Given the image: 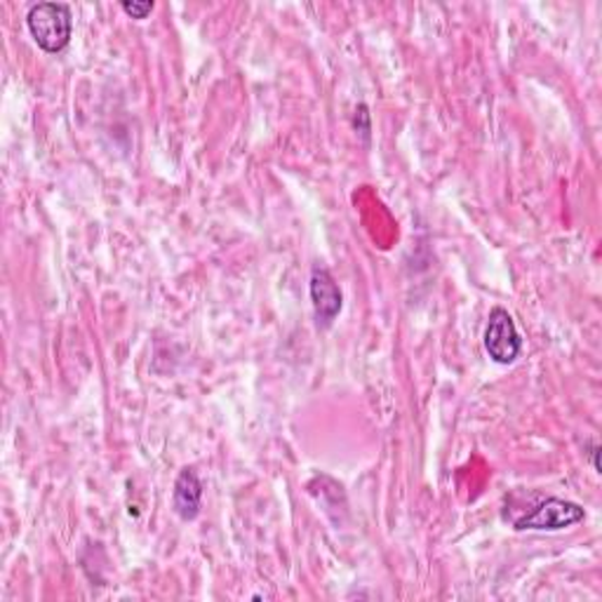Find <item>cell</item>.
Returning <instances> with one entry per match:
<instances>
[{
  "label": "cell",
  "instance_id": "cell-1",
  "mask_svg": "<svg viewBox=\"0 0 602 602\" xmlns=\"http://www.w3.org/2000/svg\"><path fill=\"white\" fill-rule=\"evenodd\" d=\"M26 26L31 38L43 53L57 55L71 43L73 18L67 3H36L26 12Z\"/></svg>",
  "mask_w": 602,
  "mask_h": 602
},
{
  "label": "cell",
  "instance_id": "cell-2",
  "mask_svg": "<svg viewBox=\"0 0 602 602\" xmlns=\"http://www.w3.org/2000/svg\"><path fill=\"white\" fill-rule=\"evenodd\" d=\"M583 520H586L583 506L567 499H558V497H546L544 501L532 506L528 513L513 518V528L518 532H525V530L560 532V530L579 525Z\"/></svg>",
  "mask_w": 602,
  "mask_h": 602
},
{
  "label": "cell",
  "instance_id": "cell-3",
  "mask_svg": "<svg viewBox=\"0 0 602 602\" xmlns=\"http://www.w3.org/2000/svg\"><path fill=\"white\" fill-rule=\"evenodd\" d=\"M483 344L487 356L493 358L497 366H511L520 358L522 351V339L518 335V327L513 323V315L495 306L489 311V319L485 325V335H483Z\"/></svg>",
  "mask_w": 602,
  "mask_h": 602
},
{
  "label": "cell",
  "instance_id": "cell-4",
  "mask_svg": "<svg viewBox=\"0 0 602 602\" xmlns=\"http://www.w3.org/2000/svg\"><path fill=\"white\" fill-rule=\"evenodd\" d=\"M311 301H313V313L315 321H319V327L327 329L332 323L337 321V315L344 309V294L339 290V285L327 268L315 266L311 271Z\"/></svg>",
  "mask_w": 602,
  "mask_h": 602
},
{
  "label": "cell",
  "instance_id": "cell-5",
  "mask_svg": "<svg viewBox=\"0 0 602 602\" xmlns=\"http://www.w3.org/2000/svg\"><path fill=\"white\" fill-rule=\"evenodd\" d=\"M174 513H177L184 522H192L200 516V503H202V483L198 478L196 468H182L177 481H174V493H172Z\"/></svg>",
  "mask_w": 602,
  "mask_h": 602
},
{
  "label": "cell",
  "instance_id": "cell-6",
  "mask_svg": "<svg viewBox=\"0 0 602 602\" xmlns=\"http://www.w3.org/2000/svg\"><path fill=\"white\" fill-rule=\"evenodd\" d=\"M120 8L132 20H147L155 5H153V0H132V3L130 0H125V3H120Z\"/></svg>",
  "mask_w": 602,
  "mask_h": 602
},
{
  "label": "cell",
  "instance_id": "cell-7",
  "mask_svg": "<svg viewBox=\"0 0 602 602\" xmlns=\"http://www.w3.org/2000/svg\"><path fill=\"white\" fill-rule=\"evenodd\" d=\"M598 454H600V448H598V445H593V448H591V462H593V471H595V473H600V462H598Z\"/></svg>",
  "mask_w": 602,
  "mask_h": 602
}]
</instances>
